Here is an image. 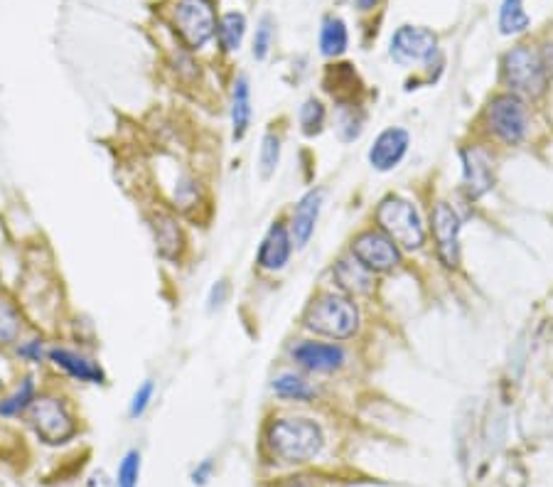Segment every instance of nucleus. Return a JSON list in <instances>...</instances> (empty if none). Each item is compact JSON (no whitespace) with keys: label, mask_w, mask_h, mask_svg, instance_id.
<instances>
[{"label":"nucleus","mask_w":553,"mask_h":487,"mask_svg":"<svg viewBox=\"0 0 553 487\" xmlns=\"http://www.w3.org/2000/svg\"><path fill=\"white\" fill-rule=\"evenodd\" d=\"M23 424L35 436V441L45 448L69 446L82 436L84 428L74 396L52 377L47 379L45 389L35 399Z\"/></svg>","instance_id":"nucleus-1"},{"label":"nucleus","mask_w":553,"mask_h":487,"mask_svg":"<svg viewBox=\"0 0 553 487\" xmlns=\"http://www.w3.org/2000/svg\"><path fill=\"white\" fill-rule=\"evenodd\" d=\"M45 372L47 377L59 379L62 384H74V387H109V372L99 355H94L84 342L64 340V337L52 340Z\"/></svg>","instance_id":"nucleus-2"},{"label":"nucleus","mask_w":553,"mask_h":487,"mask_svg":"<svg viewBox=\"0 0 553 487\" xmlns=\"http://www.w3.org/2000/svg\"><path fill=\"white\" fill-rule=\"evenodd\" d=\"M268 456L278 463H308L322 451V431L310 419H273L263 433Z\"/></svg>","instance_id":"nucleus-3"},{"label":"nucleus","mask_w":553,"mask_h":487,"mask_svg":"<svg viewBox=\"0 0 553 487\" xmlns=\"http://www.w3.org/2000/svg\"><path fill=\"white\" fill-rule=\"evenodd\" d=\"M379 232H384L399 249L416 251L426 244V227L413 202L404 197H384L377 207Z\"/></svg>","instance_id":"nucleus-4"},{"label":"nucleus","mask_w":553,"mask_h":487,"mask_svg":"<svg viewBox=\"0 0 553 487\" xmlns=\"http://www.w3.org/2000/svg\"><path fill=\"white\" fill-rule=\"evenodd\" d=\"M303 323L313 333L327 335L332 340H347V337L357 333L359 310L350 298L327 293V296H320L318 301L310 305Z\"/></svg>","instance_id":"nucleus-5"},{"label":"nucleus","mask_w":553,"mask_h":487,"mask_svg":"<svg viewBox=\"0 0 553 487\" xmlns=\"http://www.w3.org/2000/svg\"><path fill=\"white\" fill-rule=\"evenodd\" d=\"M217 20L212 0H177L173 8L175 35L190 52H200L214 40Z\"/></svg>","instance_id":"nucleus-6"},{"label":"nucleus","mask_w":553,"mask_h":487,"mask_svg":"<svg viewBox=\"0 0 553 487\" xmlns=\"http://www.w3.org/2000/svg\"><path fill=\"white\" fill-rule=\"evenodd\" d=\"M485 119L490 131L507 146H517L529 131V111L519 94H499L487 104Z\"/></svg>","instance_id":"nucleus-7"},{"label":"nucleus","mask_w":553,"mask_h":487,"mask_svg":"<svg viewBox=\"0 0 553 487\" xmlns=\"http://www.w3.org/2000/svg\"><path fill=\"white\" fill-rule=\"evenodd\" d=\"M47 372H37V369H18L8 387L0 392V421L13 424V421H23L28 411L35 404L42 389L47 384Z\"/></svg>","instance_id":"nucleus-8"},{"label":"nucleus","mask_w":553,"mask_h":487,"mask_svg":"<svg viewBox=\"0 0 553 487\" xmlns=\"http://www.w3.org/2000/svg\"><path fill=\"white\" fill-rule=\"evenodd\" d=\"M504 82L512 94L541 96L546 89V74L541 67L539 52L529 45H519L504 55Z\"/></svg>","instance_id":"nucleus-9"},{"label":"nucleus","mask_w":553,"mask_h":487,"mask_svg":"<svg viewBox=\"0 0 553 487\" xmlns=\"http://www.w3.org/2000/svg\"><path fill=\"white\" fill-rule=\"evenodd\" d=\"M352 256L372 274H386L401 264L399 246L391 242L384 232L369 229L352 242Z\"/></svg>","instance_id":"nucleus-10"},{"label":"nucleus","mask_w":553,"mask_h":487,"mask_svg":"<svg viewBox=\"0 0 553 487\" xmlns=\"http://www.w3.org/2000/svg\"><path fill=\"white\" fill-rule=\"evenodd\" d=\"M438 52L436 32L418 25H401L391 37V57L399 64L431 62Z\"/></svg>","instance_id":"nucleus-11"},{"label":"nucleus","mask_w":553,"mask_h":487,"mask_svg":"<svg viewBox=\"0 0 553 487\" xmlns=\"http://www.w3.org/2000/svg\"><path fill=\"white\" fill-rule=\"evenodd\" d=\"M433 239H436L438 259L445 269H458L460 266V217L448 202H438L433 210Z\"/></svg>","instance_id":"nucleus-12"},{"label":"nucleus","mask_w":553,"mask_h":487,"mask_svg":"<svg viewBox=\"0 0 553 487\" xmlns=\"http://www.w3.org/2000/svg\"><path fill=\"white\" fill-rule=\"evenodd\" d=\"M148 227L153 232L155 251H158L160 259L165 261H177L185 251L187 239L185 229H182L180 219L175 217L170 210H153L148 214Z\"/></svg>","instance_id":"nucleus-13"},{"label":"nucleus","mask_w":553,"mask_h":487,"mask_svg":"<svg viewBox=\"0 0 553 487\" xmlns=\"http://www.w3.org/2000/svg\"><path fill=\"white\" fill-rule=\"evenodd\" d=\"M293 256L291 229L283 222H273L268 232L263 234L259 249H256V266L266 274H278L288 266Z\"/></svg>","instance_id":"nucleus-14"},{"label":"nucleus","mask_w":553,"mask_h":487,"mask_svg":"<svg viewBox=\"0 0 553 487\" xmlns=\"http://www.w3.org/2000/svg\"><path fill=\"white\" fill-rule=\"evenodd\" d=\"M30 328L32 323L20 298L15 296V291L0 286V352L13 350L15 342Z\"/></svg>","instance_id":"nucleus-15"},{"label":"nucleus","mask_w":553,"mask_h":487,"mask_svg":"<svg viewBox=\"0 0 553 487\" xmlns=\"http://www.w3.org/2000/svg\"><path fill=\"white\" fill-rule=\"evenodd\" d=\"M295 365L308 369V372H335L345 365V350L330 342L303 340L291 350Z\"/></svg>","instance_id":"nucleus-16"},{"label":"nucleus","mask_w":553,"mask_h":487,"mask_svg":"<svg viewBox=\"0 0 553 487\" xmlns=\"http://www.w3.org/2000/svg\"><path fill=\"white\" fill-rule=\"evenodd\" d=\"M52 340H55V335L45 333V330L40 328H30L28 333L15 342L13 350L8 352V357L18 369H37V372H45Z\"/></svg>","instance_id":"nucleus-17"},{"label":"nucleus","mask_w":553,"mask_h":487,"mask_svg":"<svg viewBox=\"0 0 553 487\" xmlns=\"http://www.w3.org/2000/svg\"><path fill=\"white\" fill-rule=\"evenodd\" d=\"M254 121V101H251V82L246 74L232 82V94H229V123H232V141L241 143L251 131Z\"/></svg>","instance_id":"nucleus-18"},{"label":"nucleus","mask_w":553,"mask_h":487,"mask_svg":"<svg viewBox=\"0 0 553 487\" xmlns=\"http://www.w3.org/2000/svg\"><path fill=\"white\" fill-rule=\"evenodd\" d=\"M463 183L467 197H472V200L487 195L492 190V185H495L492 160L480 148H465L463 151Z\"/></svg>","instance_id":"nucleus-19"},{"label":"nucleus","mask_w":553,"mask_h":487,"mask_svg":"<svg viewBox=\"0 0 553 487\" xmlns=\"http://www.w3.org/2000/svg\"><path fill=\"white\" fill-rule=\"evenodd\" d=\"M408 143H411V138H408L404 128H386L384 133H379L372 151H369V163H372V168L379 170V173L394 170L396 165L404 160Z\"/></svg>","instance_id":"nucleus-20"},{"label":"nucleus","mask_w":553,"mask_h":487,"mask_svg":"<svg viewBox=\"0 0 553 487\" xmlns=\"http://www.w3.org/2000/svg\"><path fill=\"white\" fill-rule=\"evenodd\" d=\"M320 207H322V190H310L308 195L295 205L291 224H288L293 246L303 249V246L310 242V237H313L315 232V222H318L320 217Z\"/></svg>","instance_id":"nucleus-21"},{"label":"nucleus","mask_w":553,"mask_h":487,"mask_svg":"<svg viewBox=\"0 0 553 487\" xmlns=\"http://www.w3.org/2000/svg\"><path fill=\"white\" fill-rule=\"evenodd\" d=\"M335 281L340 283L342 291H347L350 296H367L374 291V274L369 269H364L357 259H340L335 266Z\"/></svg>","instance_id":"nucleus-22"},{"label":"nucleus","mask_w":553,"mask_h":487,"mask_svg":"<svg viewBox=\"0 0 553 487\" xmlns=\"http://www.w3.org/2000/svg\"><path fill=\"white\" fill-rule=\"evenodd\" d=\"M246 28H249V23H246L244 13H239V10H229V13H224L222 18L217 20V35H214L217 37L219 47H222V52H227V55L239 52L241 45H244Z\"/></svg>","instance_id":"nucleus-23"},{"label":"nucleus","mask_w":553,"mask_h":487,"mask_svg":"<svg viewBox=\"0 0 553 487\" xmlns=\"http://www.w3.org/2000/svg\"><path fill=\"white\" fill-rule=\"evenodd\" d=\"M347 45H350V35H347L345 20L335 18V15L325 18V23H322V30H320V52H322V55H325V57H340L342 52L347 50Z\"/></svg>","instance_id":"nucleus-24"},{"label":"nucleus","mask_w":553,"mask_h":487,"mask_svg":"<svg viewBox=\"0 0 553 487\" xmlns=\"http://www.w3.org/2000/svg\"><path fill=\"white\" fill-rule=\"evenodd\" d=\"M271 392L276 394L278 399H288V401H310L315 396V389L295 372L276 374L271 382Z\"/></svg>","instance_id":"nucleus-25"},{"label":"nucleus","mask_w":553,"mask_h":487,"mask_svg":"<svg viewBox=\"0 0 553 487\" xmlns=\"http://www.w3.org/2000/svg\"><path fill=\"white\" fill-rule=\"evenodd\" d=\"M278 165H281V136L276 131H266L259 146V163H256L259 178L271 180L276 175Z\"/></svg>","instance_id":"nucleus-26"},{"label":"nucleus","mask_w":553,"mask_h":487,"mask_svg":"<svg viewBox=\"0 0 553 487\" xmlns=\"http://www.w3.org/2000/svg\"><path fill=\"white\" fill-rule=\"evenodd\" d=\"M143 473V456L138 448H128L116 465V487H138Z\"/></svg>","instance_id":"nucleus-27"},{"label":"nucleus","mask_w":553,"mask_h":487,"mask_svg":"<svg viewBox=\"0 0 553 487\" xmlns=\"http://www.w3.org/2000/svg\"><path fill=\"white\" fill-rule=\"evenodd\" d=\"M529 28V15L524 10V0H504L499 8V30L502 35H519Z\"/></svg>","instance_id":"nucleus-28"},{"label":"nucleus","mask_w":553,"mask_h":487,"mask_svg":"<svg viewBox=\"0 0 553 487\" xmlns=\"http://www.w3.org/2000/svg\"><path fill=\"white\" fill-rule=\"evenodd\" d=\"M155 392H158V387H155V379H143V382L133 389L131 399H128V409H126L128 419L131 421L143 419V416L150 411V406H153Z\"/></svg>","instance_id":"nucleus-29"},{"label":"nucleus","mask_w":553,"mask_h":487,"mask_svg":"<svg viewBox=\"0 0 553 487\" xmlns=\"http://www.w3.org/2000/svg\"><path fill=\"white\" fill-rule=\"evenodd\" d=\"M197 202H200V183L192 175H180L173 187V207L180 212H187Z\"/></svg>","instance_id":"nucleus-30"},{"label":"nucleus","mask_w":553,"mask_h":487,"mask_svg":"<svg viewBox=\"0 0 553 487\" xmlns=\"http://www.w3.org/2000/svg\"><path fill=\"white\" fill-rule=\"evenodd\" d=\"M273 37H276V25H273L271 15H263L256 25L254 42H251V55H254L256 62H263L268 55H271Z\"/></svg>","instance_id":"nucleus-31"},{"label":"nucleus","mask_w":553,"mask_h":487,"mask_svg":"<svg viewBox=\"0 0 553 487\" xmlns=\"http://www.w3.org/2000/svg\"><path fill=\"white\" fill-rule=\"evenodd\" d=\"M322 126H325V106L320 101L308 99L300 106V128L305 136H318Z\"/></svg>","instance_id":"nucleus-32"},{"label":"nucleus","mask_w":553,"mask_h":487,"mask_svg":"<svg viewBox=\"0 0 553 487\" xmlns=\"http://www.w3.org/2000/svg\"><path fill=\"white\" fill-rule=\"evenodd\" d=\"M229 293H232V286H229L227 278L214 281L207 293V313H217V310H222L229 301Z\"/></svg>","instance_id":"nucleus-33"},{"label":"nucleus","mask_w":553,"mask_h":487,"mask_svg":"<svg viewBox=\"0 0 553 487\" xmlns=\"http://www.w3.org/2000/svg\"><path fill=\"white\" fill-rule=\"evenodd\" d=\"M212 475H214V460L212 458H204L200 460V463L195 465V468H192V473H190V480H192V485H207L209 480H212Z\"/></svg>","instance_id":"nucleus-34"},{"label":"nucleus","mask_w":553,"mask_h":487,"mask_svg":"<svg viewBox=\"0 0 553 487\" xmlns=\"http://www.w3.org/2000/svg\"><path fill=\"white\" fill-rule=\"evenodd\" d=\"M84 487H116V480H114V475H109L106 470L96 468L87 475V480H84Z\"/></svg>","instance_id":"nucleus-35"},{"label":"nucleus","mask_w":553,"mask_h":487,"mask_svg":"<svg viewBox=\"0 0 553 487\" xmlns=\"http://www.w3.org/2000/svg\"><path fill=\"white\" fill-rule=\"evenodd\" d=\"M15 372H18V367L13 365V360L8 357V352H0V392L8 387V382L13 379Z\"/></svg>","instance_id":"nucleus-36"},{"label":"nucleus","mask_w":553,"mask_h":487,"mask_svg":"<svg viewBox=\"0 0 553 487\" xmlns=\"http://www.w3.org/2000/svg\"><path fill=\"white\" fill-rule=\"evenodd\" d=\"M539 57H541V67H544L546 79H553V42H549V45L539 52Z\"/></svg>","instance_id":"nucleus-37"},{"label":"nucleus","mask_w":553,"mask_h":487,"mask_svg":"<svg viewBox=\"0 0 553 487\" xmlns=\"http://www.w3.org/2000/svg\"><path fill=\"white\" fill-rule=\"evenodd\" d=\"M354 3H357V8H359V10H364V13H367V10H374V8H377L381 0H354Z\"/></svg>","instance_id":"nucleus-38"}]
</instances>
